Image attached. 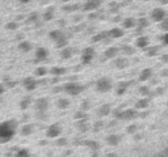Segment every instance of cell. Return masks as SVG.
I'll return each mask as SVG.
<instances>
[{
  "mask_svg": "<svg viewBox=\"0 0 168 157\" xmlns=\"http://www.w3.org/2000/svg\"><path fill=\"white\" fill-rule=\"evenodd\" d=\"M49 57V50L46 47H38L36 49V53H34V62H43L46 60Z\"/></svg>",
  "mask_w": 168,
  "mask_h": 157,
  "instance_id": "obj_7",
  "label": "cell"
},
{
  "mask_svg": "<svg viewBox=\"0 0 168 157\" xmlns=\"http://www.w3.org/2000/svg\"><path fill=\"white\" fill-rule=\"evenodd\" d=\"M57 108L59 110H67L70 108V100L69 98H63V97H60L58 98L57 101Z\"/></svg>",
  "mask_w": 168,
  "mask_h": 157,
  "instance_id": "obj_13",
  "label": "cell"
},
{
  "mask_svg": "<svg viewBox=\"0 0 168 157\" xmlns=\"http://www.w3.org/2000/svg\"><path fill=\"white\" fill-rule=\"evenodd\" d=\"M64 37V34H63V32H60V30H51L49 33V38L51 39V41H54V42H58L60 38H63Z\"/></svg>",
  "mask_w": 168,
  "mask_h": 157,
  "instance_id": "obj_16",
  "label": "cell"
},
{
  "mask_svg": "<svg viewBox=\"0 0 168 157\" xmlns=\"http://www.w3.org/2000/svg\"><path fill=\"white\" fill-rule=\"evenodd\" d=\"M91 157H99V151H92Z\"/></svg>",
  "mask_w": 168,
  "mask_h": 157,
  "instance_id": "obj_45",
  "label": "cell"
},
{
  "mask_svg": "<svg viewBox=\"0 0 168 157\" xmlns=\"http://www.w3.org/2000/svg\"><path fill=\"white\" fill-rule=\"evenodd\" d=\"M104 127H105V123H104L103 121H97V122L93 125V131L97 132V131H100V130H101V128H104Z\"/></svg>",
  "mask_w": 168,
  "mask_h": 157,
  "instance_id": "obj_34",
  "label": "cell"
},
{
  "mask_svg": "<svg viewBox=\"0 0 168 157\" xmlns=\"http://www.w3.org/2000/svg\"><path fill=\"white\" fill-rule=\"evenodd\" d=\"M110 88H112V83L109 78H106V77H101V78H99L97 83H96V89L99 92H108L110 91Z\"/></svg>",
  "mask_w": 168,
  "mask_h": 157,
  "instance_id": "obj_6",
  "label": "cell"
},
{
  "mask_svg": "<svg viewBox=\"0 0 168 157\" xmlns=\"http://www.w3.org/2000/svg\"><path fill=\"white\" fill-rule=\"evenodd\" d=\"M47 2H49V0H41V3H42V4H46Z\"/></svg>",
  "mask_w": 168,
  "mask_h": 157,
  "instance_id": "obj_50",
  "label": "cell"
},
{
  "mask_svg": "<svg viewBox=\"0 0 168 157\" xmlns=\"http://www.w3.org/2000/svg\"><path fill=\"white\" fill-rule=\"evenodd\" d=\"M124 26H125V28H130V26H133V21H131V20H126V21L124 22Z\"/></svg>",
  "mask_w": 168,
  "mask_h": 157,
  "instance_id": "obj_42",
  "label": "cell"
},
{
  "mask_svg": "<svg viewBox=\"0 0 168 157\" xmlns=\"http://www.w3.org/2000/svg\"><path fill=\"white\" fill-rule=\"evenodd\" d=\"M80 144L84 145V147L89 148L91 151H99L100 149V144L97 142H95V140H83Z\"/></svg>",
  "mask_w": 168,
  "mask_h": 157,
  "instance_id": "obj_10",
  "label": "cell"
},
{
  "mask_svg": "<svg viewBox=\"0 0 168 157\" xmlns=\"http://www.w3.org/2000/svg\"><path fill=\"white\" fill-rule=\"evenodd\" d=\"M69 157H75V156H69Z\"/></svg>",
  "mask_w": 168,
  "mask_h": 157,
  "instance_id": "obj_53",
  "label": "cell"
},
{
  "mask_svg": "<svg viewBox=\"0 0 168 157\" xmlns=\"http://www.w3.org/2000/svg\"><path fill=\"white\" fill-rule=\"evenodd\" d=\"M17 47H19V50L21 53H29L33 46H32V43L29 41H24V39H22V41L19 43Z\"/></svg>",
  "mask_w": 168,
  "mask_h": 157,
  "instance_id": "obj_15",
  "label": "cell"
},
{
  "mask_svg": "<svg viewBox=\"0 0 168 157\" xmlns=\"http://www.w3.org/2000/svg\"><path fill=\"white\" fill-rule=\"evenodd\" d=\"M15 157H30V155H29V151L26 148H21V149L17 148L15 152Z\"/></svg>",
  "mask_w": 168,
  "mask_h": 157,
  "instance_id": "obj_26",
  "label": "cell"
},
{
  "mask_svg": "<svg viewBox=\"0 0 168 157\" xmlns=\"http://www.w3.org/2000/svg\"><path fill=\"white\" fill-rule=\"evenodd\" d=\"M84 91V87L80 85L77 81H69L63 85V92L70 94V96H79Z\"/></svg>",
  "mask_w": 168,
  "mask_h": 157,
  "instance_id": "obj_2",
  "label": "cell"
},
{
  "mask_svg": "<svg viewBox=\"0 0 168 157\" xmlns=\"http://www.w3.org/2000/svg\"><path fill=\"white\" fill-rule=\"evenodd\" d=\"M108 157H117V155H116V153H109Z\"/></svg>",
  "mask_w": 168,
  "mask_h": 157,
  "instance_id": "obj_49",
  "label": "cell"
},
{
  "mask_svg": "<svg viewBox=\"0 0 168 157\" xmlns=\"http://www.w3.org/2000/svg\"><path fill=\"white\" fill-rule=\"evenodd\" d=\"M59 55H60V58L62 59H64V60H67V59H70L72 55H74V49H71V47H64V49H62L60 50V53H59Z\"/></svg>",
  "mask_w": 168,
  "mask_h": 157,
  "instance_id": "obj_14",
  "label": "cell"
},
{
  "mask_svg": "<svg viewBox=\"0 0 168 157\" xmlns=\"http://www.w3.org/2000/svg\"><path fill=\"white\" fill-rule=\"evenodd\" d=\"M59 25L60 26H64L66 25V20H59Z\"/></svg>",
  "mask_w": 168,
  "mask_h": 157,
  "instance_id": "obj_46",
  "label": "cell"
},
{
  "mask_svg": "<svg viewBox=\"0 0 168 157\" xmlns=\"http://www.w3.org/2000/svg\"><path fill=\"white\" fill-rule=\"evenodd\" d=\"M16 85H17V83L16 81H8L7 83V88H15Z\"/></svg>",
  "mask_w": 168,
  "mask_h": 157,
  "instance_id": "obj_41",
  "label": "cell"
},
{
  "mask_svg": "<svg viewBox=\"0 0 168 157\" xmlns=\"http://www.w3.org/2000/svg\"><path fill=\"white\" fill-rule=\"evenodd\" d=\"M127 134H135L138 131V125H130L127 128H126Z\"/></svg>",
  "mask_w": 168,
  "mask_h": 157,
  "instance_id": "obj_36",
  "label": "cell"
},
{
  "mask_svg": "<svg viewBox=\"0 0 168 157\" xmlns=\"http://www.w3.org/2000/svg\"><path fill=\"white\" fill-rule=\"evenodd\" d=\"M126 88H127V83H120L118 88H117V94H118V96L124 94L125 91H126Z\"/></svg>",
  "mask_w": 168,
  "mask_h": 157,
  "instance_id": "obj_31",
  "label": "cell"
},
{
  "mask_svg": "<svg viewBox=\"0 0 168 157\" xmlns=\"http://www.w3.org/2000/svg\"><path fill=\"white\" fill-rule=\"evenodd\" d=\"M5 29L7 30H16V29H19V24L16 21H11L5 25Z\"/></svg>",
  "mask_w": 168,
  "mask_h": 157,
  "instance_id": "obj_32",
  "label": "cell"
},
{
  "mask_svg": "<svg viewBox=\"0 0 168 157\" xmlns=\"http://www.w3.org/2000/svg\"><path fill=\"white\" fill-rule=\"evenodd\" d=\"M47 68L46 67H43V66H40V67H37V68L34 70V76L37 77H45L47 75Z\"/></svg>",
  "mask_w": 168,
  "mask_h": 157,
  "instance_id": "obj_23",
  "label": "cell"
},
{
  "mask_svg": "<svg viewBox=\"0 0 168 157\" xmlns=\"http://www.w3.org/2000/svg\"><path fill=\"white\" fill-rule=\"evenodd\" d=\"M121 142V136L120 135H109V136H106V143H108L109 145H117Z\"/></svg>",
  "mask_w": 168,
  "mask_h": 157,
  "instance_id": "obj_21",
  "label": "cell"
},
{
  "mask_svg": "<svg viewBox=\"0 0 168 157\" xmlns=\"http://www.w3.org/2000/svg\"><path fill=\"white\" fill-rule=\"evenodd\" d=\"M106 34L105 33H101V34H97V36H93L92 37V42H99V41H101L103 38H105Z\"/></svg>",
  "mask_w": 168,
  "mask_h": 157,
  "instance_id": "obj_38",
  "label": "cell"
},
{
  "mask_svg": "<svg viewBox=\"0 0 168 157\" xmlns=\"http://www.w3.org/2000/svg\"><path fill=\"white\" fill-rule=\"evenodd\" d=\"M30 105H32V98L30 97H25V98H22L20 101L19 108H20V110H26V109H29Z\"/></svg>",
  "mask_w": 168,
  "mask_h": 157,
  "instance_id": "obj_22",
  "label": "cell"
},
{
  "mask_svg": "<svg viewBox=\"0 0 168 157\" xmlns=\"http://www.w3.org/2000/svg\"><path fill=\"white\" fill-rule=\"evenodd\" d=\"M95 58V50L92 47H86L83 50V53H82V64H89L92 62V59Z\"/></svg>",
  "mask_w": 168,
  "mask_h": 157,
  "instance_id": "obj_5",
  "label": "cell"
},
{
  "mask_svg": "<svg viewBox=\"0 0 168 157\" xmlns=\"http://www.w3.org/2000/svg\"><path fill=\"white\" fill-rule=\"evenodd\" d=\"M89 108H91V105H89V102L86 100V101H82V104H80V110H84V111H88Z\"/></svg>",
  "mask_w": 168,
  "mask_h": 157,
  "instance_id": "obj_35",
  "label": "cell"
},
{
  "mask_svg": "<svg viewBox=\"0 0 168 157\" xmlns=\"http://www.w3.org/2000/svg\"><path fill=\"white\" fill-rule=\"evenodd\" d=\"M150 74H151L150 70H144V71L142 72V75H141V80H146V78L150 76Z\"/></svg>",
  "mask_w": 168,
  "mask_h": 157,
  "instance_id": "obj_40",
  "label": "cell"
},
{
  "mask_svg": "<svg viewBox=\"0 0 168 157\" xmlns=\"http://www.w3.org/2000/svg\"><path fill=\"white\" fill-rule=\"evenodd\" d=\"M116 66L118 67V68H124L125 66H127V60H125V59H118L116 62Z\"/></svg>",
  "mask_w": 168,
  "mask_h": 157,
  "instance_id": "obj_37",
  "label": "cell"
},
{
  "mask_svg": "<svg viewBox=\"0 0 168 157\" xmlns=\"http://www.w3.org/2000/svg\"><path fill=\"white\" fill-rule=\"evenodd\" d=\"M62 2H64V3H67V2H71V0H62Z\"/></svg>",
  "mask_w": 168,
  "mask_h": 157,
  "instance_id": "obj_51",
  "label": "cell"
},
{
  "mask_svg": "<svg viewBox=\"0 0 168 157\" xmlns=\"http://www.w3.org/2000/svg\"><path fill=\"white\" fill-rule=\"evenodd\" d=\"M55 144H57V147L64 148L69 145V139H67L66 136H59V138H57V140H55Z\"/></svg>",
  "mask_w": 168,
  "mask_h": 157,
  "instance_id": "obj_24",
  "label": "cell"
},
{
  "mask_svg": "<svg viewBox=\"0 0 168 157\" xmlns=\"http://www.w3.org/2000/svg\"><path fill=\"white\" fill-rule=\"evenodd\" d=\"M55 46H57L58 49H60V50L67 47V46H69V39H67V37L64 36L63 38H60L58 42H55Z\"/></svg>",
  "mask_w": 168,
  "mask_h": 157,
  "instance_id": "obj_27",
  "label": "cell"
},
{
  "mask_svg": "<svg viewBox=\"0 0 168 157\" xmlns=\"http://www.w3.org/2000/svg\"><path fill=\"white\" fill-rule=\"evenodd\" d=\"M54 13H55V9H54L53 7H49V8L43 12V15H42L43 21H51V20L54 19Z\"/></svg>",
  "mask_w": 168,
  "mask_h": 157,
  "instance_id": "obj_18",
  "label": "cell"
},
{
  "mask_svg": "<svg viewBox=\"0 0 168 157\" xmlns=\"http://www.w3.org/2000/svg\"><path fill=\"white\" fill-rule=\"evenodd\" d=\"M122 51H124L125 54H131V53H133V49H130V47H124V49H122Z\"/></svg>",
  "mask_w": 168,
  "mask_h": 157,
  "instance_id": "obj_43",
  "label": "cell"
},
{
  "mask_svg": "<svg viewBox=\"0 0 168 157\" xmlns=\"http://www.w3.org/2000/svg\"><path fill=\"white\" fill-rule=\"evenodd\" d=\"M79 8H80L79 4H70V5H64L63 11H66V12H75V11H77Z\"/></svg>",
  "mask_w": 168,
  "mask_h": 157,
  "instance_id": "obj_30",
  "label": "cell"
},
{
  "mask_svg": "<svg viewBox=\"0 0 168 157\" xmlns=\"http://www.w3.org/2000/svg\"><path fill=\"white\" fill-rule=\"evenodd\" d=\"M38 19H40V15H38L37 12H32L29 16H28L26 24H36V22L38 21Z\"/></svg>",
  "mask_w": 168,
  "mask_h": 157,
  "instance_id": "obj_25",
  "label": "cell"
},
{
  "mask_svg": "<svg viewBox=\"0 0 168 157\" xmlns=\"http://www.w3.org/2000/svg\"><path fill=\"white\" fill-rule=\"evenodd\" d=\"M33 132H34V125H32V123H26V125L21 127V135L29 136Z\"/></svg>",
  "mask_w": 168,
  "mask_h": 157,
  "instance_id": "obj_11",
  "label": "cell"
},
{
  "mask_svg": "<svg viewBox=\"0 0 168 157\" xmlns=\"http://www.w3.org/2000/svg\"><path fill=\"white\" fill-rule=\"evenodd\" d=\"M100 4H101V0H87L83 5V11H87V12L88 11H95L100 7Z\"/></svg>",
  "mask_w": 168,
  "mask_h": 157,
  "instance_id": "obj_9",
  "label": "cell"
},
{
  "mask_svg": "<svg viewBox=\"0 0 168 157\" xmlns=\"http://www.w3.org/2000/svg\"><path fill=\"white\" fill-rule=\"evenodd\" d=\"M72 119H74L75 122L76 121H83V119H88V114H87V111H84V110H79V111H76V113L72 115Z\"/></svg>",
  "mask_w": 168,
  "mask_h": 157,
  "instance_id": "obj_20",
  "label": "cell"
},
{
  "mask_svg": "<svg viewBox=\"0 0 168 157\" xmlns=\"http://www.w3.org/2000/svg\"><path fill=\"white\" fill-rule=\"evenodd\" d=\"M117 53H118V49H116V47H110V49H108L105 51V58H108V59H110V58H114L116 55H117Z\"/></svg>",
  "mask_w": 168,
  "mask_h": 157,
  "instance_id": "obj_28",
  "label": "cell"
},
{
  "mask_svg": "<svg viewBox=\"0 0 168 157\" xmlns=\"http://www.w3.org/2000/svg\"><path fill=\"white\" fill-rule=\"evenodd\" d=\"M60 134H62V127H60L58 123H53V125H50L46 130V138L47 139H57L60 136Z\"/></svg>",
  "mask_w": 168,
  "mask_h": 157,
  "instance_id": "obj_3",
  "label": "cell"
},
{
  "mask_svg": "<svg viewBox=\"0 0 168 157\" xmlns=\"http://www.w3.org/2000/svg\"><path fill=\"white\" fill-rule=\"evenodd\" d=\"M76 128H77V131H80V132H87L89 130V125H88L87 119L76 121Z\"/></svg>",
  "mask_w": 168,
  "mask_h": 157,
  "instance_id": "obj_17",
  "label": "cell"
},
{
  "mask_svg": "<svg viewBox=\"0 0 168 157\" xmlns=\"http://www.w3.org/2000/svg\"><path fill=\"white\" fill-rule=\"evenodd\" d=\"M16 130H17V122L13 119L0 123V144L8 143L11 139H13Z\"/></svg>",
  "mask_w": 168,
  "mask_h": 157,
  "instance_id": "obj_1",
  "label": "cell"
},
{
  "mask_svg": "<svg viewBox=\"0 0 168 157\" xmlns=\"http://www.w3.org/2000/svg\"><path fill=\"white\" fill-rule=\"evenodd\" d=\"M19 2H20L21 4H28V3L30 2V0H19Z\"/></svg>",
  "mask_w": 168,
  "mask_h": 157,
  "instance_id": "obj_48",
  "label": "cell"
},
{
  "mask_svg": "<svg viewBox=\"0 0 168 157\" xmlns=\"http://www.w3.org/2000/svg\"><path fill=\"white\" fill-rule=\"evenodd\" d=\"M108 34H109L112 38H120V37H122V34H124V33H122L121 29H117V28H116V29H112V30L108 33Z\"/></svg>",
  "mask_w": 168,
  "mask_h": 157,
  "instance_id": "obj_29",
  "label": "cell"
},
{
  "mask_svg": "<svg viewBox=\"0 0 168 157\" xmlns=\"http://www.w3.org/2000/svg\"><path fill=\"white\" fill-rule=\"evenodd\" d=\"M4 92H5V85L4 84H0V96L4 94Z\"/></svg>",
  "mask_w": 168,
  "mask_h": 157,
  "instance_id": "obj_44",
  "label": "cell"
},
{
  "mask_svg": "<svg viewBox=\"0 0 168 157\" xmlns=\"http://www.w3.org/2000/svg\"><path fill=\"white\" fill-rule=\"evenodd\" d=\"M38 144H40V145H46L47 142H46V140H40V143H38Z\"/></svg>",
  "mask_w": 168,
  "mask_h": 157,
  "instance_id": "obj_47",
  "label": "cell"
},
{
  "mask_svg": "<svg viewBox=\"0 0 168 157\" xmlns=\"http://www.w3.org/2000/svg\"><path fill=\"white\" fill-rule=\"evenodd\" d=\"M66 72H67V70L64 68V67H59V66H54L53 68L50 70V74H51L53 76H58V77L66 75Z\"/></svg>",
  "mask_w": 168,
  "mask_h": 157,
  "instance_id": "obj_12",
  "label": "cell"
},
{
  "mask_svg": "<svg viewBox=\"0 0 168 157\" xmlns=\"http://www.w3.org/2000/svg\"><path fill=\"white\" fill-rule=\"evenodd\" d=\"M110 111H112V109H110V105L105 104V105H103L101 108L99 109L97 114H99V117H100V118H104V117H106V115H109V114H110Z\"/></svg>",
  "mask_w": 168,
  "mask_h": 157,
  "instance_id": "obj_19",
  "label": "cell"
},
{
  "mask_svg": "<svg viewBox=\"0 0 168 157\" xmlns=\"http://www.w3.org/2000/svg\"><path fill=\"white\" fill-rule=\"evenodd\" d=\"M0 24H2V19H0Z\"/></svg>",
  "mask_w": 168,
  "mask_h": 157,
  "instance_id": "obj_52",
  "label": "cell"
},
{
  "mask_svg": "<svg viewBox=\"0 0 168 157\" xmlns=\"http://www.w3.org/2000/svg\"><path fill=\"white\" fill-rule=\"evenodd\" d=\"M146 45H147V39L146 38H139L137 41V46H139V47H143V46H146Z\"/></svg>",
  "mask_w": 168,
  "mask_h": 157,
  "instance_id": "obj_39",
  "label": "cell"
},
{
  "mask_svg": "<svg viewBox=\"0 0 168 157\" xmlns=\"http://www.w3.org/2000/svg\"><path fill=\"white\" fill-rule=\"evenodd\" d=\"M34 108L37 111H47L49 109V100L41 97V98H37L34 101Z\"/></svg>",
  "mask_w": 168,
  "mask_h": 157,
  "instance_id": "obj_8",
  "label": "cell"
},
{
  "mask_svg": "<svg viewBox=\"0 0 168 157\" xmlns=\"http://www.w3.org/2000/svg\"><path fill=\"white\" fill-rule=\"evenodd\" d=\"M40 85L38 84V80L34 77H32V76H28L25 77L24 80H22V87H24V89L26 92H33V91H36V88Z\"/></svg>",
  "mask_w": 168,
  "mask_h": 157,
  "instance_id": "obj_4",
  "label": "cell"
},
{
  "mask_svg": "<svg viewBox=\"0 0 168 157\" xmlns=\"http://www.w3.org/2000/svg\"><path fill=\"white\" fill-rule=\"evenodd\" d=\"M147 105H148V101L147 100H141V101H138V102H137L135 109H146Z\"/></svg>",
  "mask_w": 168,
  "mask_h": 157,
  "instance_id": "obj_33",
  "label": "cell"
}]
</instances>
